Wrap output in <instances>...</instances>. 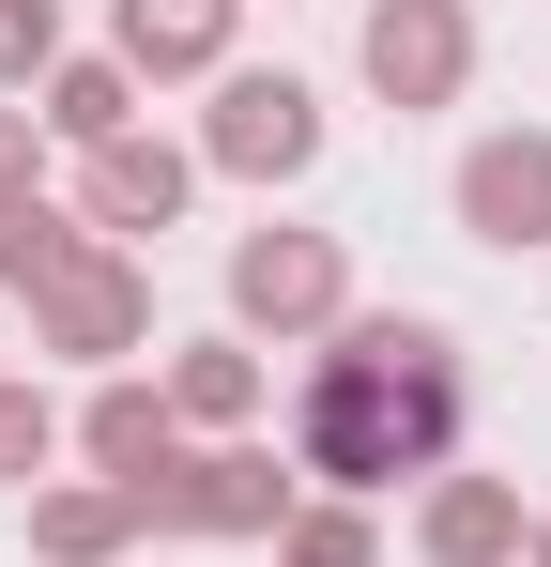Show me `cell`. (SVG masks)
I'll use <instances>...</instances> for the list:
<instances>
[{
    "label": "cell",
    "instance_id": "4fadbf2b",
    "mask_svg": "<svg viewBox=\"0 0 551 567\" xmlns=\"http://www.w3.org/2000/svg\"><path fill=\"white\" fill-rule=\"evenodd\" d=\"M0 185H15V123H0Z\"/></svg>",
    "mask_w": 551,
    "mask_h": 567
},
{
    "label": "cell",
    "instance_id": "30bf717a",
    "mask_svg": "<svg viewBox=\"0 0 551 567\" xmlns=\"http://www.w3.org/2000/svg\"><path fill=\"white\" fill-rule=\"evenodd\" d=\"M92 445H107V461H154V445H169V414H154V399H107V414H92Z\"/></svg>",
    "mask_w": 551,
    "mask_h": 567
},
{
    "label": "cell",
    "instance_id": "9c48e42d",
    "mask_svg": "<svg viewBox=\"0 0 551 567\" xmlns=\"http://www.w3.org/2000/svg\"><path fill=\"white\" fill-rule=\"evenodd\" d=\"M92 199H107V215H169L184 169H169V154H107V185H92Z\"/></svg>",
    "mask_w": 551,
    "mask_h": 567
},
{
    "label": "cell",
    "instance_id": "3957f363",
    "mask_svg": "<svg viewBox=\"0 0 551 567\" xmlns=\"http://www.w3.org/2000/svg\"><path fill=\"white\" fill-rule=\"evenodd\" d=\"M306 138H322V123H306L291 78H246V93H230V169H306Z\"/></svg>",
    "mask_w": 551,
    "mask_h": 567
},
{
    "label": "cell",
    "instance_id": "8992f818",
    "mask_svg": "<svg viewBox=\"0 0 551 567\" xmlns=\"http://www.w3.org/2000/svg\"><path fill=\"white\" fill-rule=\"evenodd\" d=\"M123 31H138V62H199L215 47V0H123Z\"/></svg>",
    "mask_w": 551,
    "mask_h": 567
},
{
    "label": "cell",
    "instance_id": "5b68a950",
    "mask_svg": "<svg viewBox=\"0 0 551 567\" xmlns=\"http://www.w3.org/2000/svg\"><path fill=\"white\" fill-rule=\"evenodd\" d=\"M322 246H246V307H276V322H306V307H322Z\"/></svg>",
    "mask_w": 551,
    "mask_h": 567
},
{
    "label": "cell",
    "instance_id": "7c38bea8",
    "mask_svg": "<svg viewBox=\"0 0 551 567\" xmlns=\"http://www.w3.org/2000/svg\"><path fill=\"white\" fill-rule=\"evenodd\" d=\"M31 445H46V414H31V399H0V461H31Z\"/></svg>",
    "mask_w": 551,
    "mask_h": 567
},
{
    "label": "cell",
    "instance_id": "277c9868",
    "mask_svg": "<svg viewBox=\"0 0 551 567\" xmlns=\"http://www.w3.org/2000/svg\"><path fill=\"white\" fill-rule=\"evenodd\" d=\"M367 62H383V93H445V62H459L445 0H383V31H367Z\"/></svg>",
    "mask_w": 551,
    "mask_h": 567
},
{
    "label": "cell",
    "instance_id": "8fae6325",
    "mask_svg": "<svg viewBox=\"0 0 551 567\" xmlns=\"http://www.w3.org/2000/svg\"><path fill=\"white\" fill-rule=\"evenodd\" d=\"M46 47V0H0V62H31Z\"/></svg>",
    "mask_w": 551,
    "mask_h": 567
},
{
    "label": "cell",
    "instance_id": "ba28073f",
    "mask_svg": "<svg viewBox=\"0 0 551 567\" xmlns=\"http://www.w3.org/2000/svg\"><path fill=\"white\" fill-rule=\"evenodd\" d=\"M429 537H445V567H490V553H506V491H459Z\"/></svg>",
    "mask_w": 551,
    "mask_h": 567
},
{
    "label": "cell",
    "instance_id": "52a82bcc",
    "mask_svg": "<svg viewBox=\"0 0 551 567\" xmlns=\"http://www.w3.org/2000/svg\"><path fill=\"white\" fill-rule=\"evenodd\" d=\"M169 506H184V522H261V506H276V475H261V461H215L199 491H169Z\"/></svg>",
    "mask_w": 551,
    "mask_h": 567
},
{
    "label": "cell",
    "instance_id": "7a4b0ae2",
    "mask_svg": "<svg viewBox=\"0 0 551 567\" xmlns=\"http://www.w3.org/2000/svg\"><path fill=\"white\" fill-rule=\"evenodd\" d=\"M459 199H475V230H506V246H521V230L551 215V138H490Z\"/></svg>",
    "mask_w": 551,
    "mask_h": 567
},
{
    "label": "cell",
    "instance_id": "6da1fadb",
    "mask_svg": "<svg viewBox=\"0 0 551 567\" xmlns=\"http://www.w3.org/2000/svg\"><path fill=\"white\" fill-rule=\"evenodd\" d=\"M445 430H459V369H445L429 322H367V338H337V369L306 383V461L353 475V491L445 461Z\"/></svg>",
    "mask_w": 551,
    "mask_h": 567
}]
</instances>
